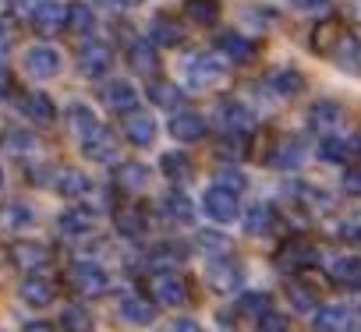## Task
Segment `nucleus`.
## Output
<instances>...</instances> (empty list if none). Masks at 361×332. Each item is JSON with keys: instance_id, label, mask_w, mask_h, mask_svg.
<instances>
[{"instance_id": "nucleus-43", "label": "nucleus", "mask_w": 361, "mask_h": 332, "mask_svg": "<svg viewBox=\"0 0 361 332\" xmlns=\"http://www.w3.org/2000/svg\"><path fill=\"white\" fill-rule=\"evenodd\" d=\"M68 117H71V127H75L78 138H85V134H92V131L99 127V117H96L89 106H71Z\"/></svg>"}, {"instance_id": "nucleus-31", "label": "nucleus", "mask_w": 361, "mask_h": 332, "mask_svg": "<svg viewBox=\"0 0 361 332\" xmlns=\"http://www.w3.org/2000/svg\"><path fill=\"white\" fill-rule=\"evenodd\" d=\"M269 89H273L280 99H294V96L305 92V78H301V71H294V68H280V71L269 75Z\"/></svg>"}, {"instance_id": "nucleus-32", "label": "nucleus", "mask_w": 361, "mask_h": 332, "mask_svg": "<svg viewBox=\"0 0 361 332\" xmlns=\"http://www.w3.org/2000/svg\"><path fill=\"white\" fill-rule=\"evenodd\" d=\"M241 219H245V230H248L252 237H262V234H273V226H276V209L266 205V202H259V205H252Z\"/></svg>"}, {"instance_id": "nucleus-46", "label": "nucleus", "mask_w": 361, "mask_h": 332, "mask_svg": "<svg viewBox=\"0 0 361 332\" xmlns=\"http://www.w3.org/2000/svg\"><path fill=\"white\" fill-rule=\"evenodd\" d=\"M199 248H202L209 258H224V255H231V241H227L224 234H216V230H202V234H199Z\"/></svg>"}, {"instance_id": "nucleus-50", "label": "nucleus", "mask_w": 361, "mask_h": 332, "mask_svg": "<svg viewBox=\"0 0 361 332\" xmlns=\"http://www.w3.org/2000/svg\"><path fill=\"white\" fill-rule=\"evenodd\" d=\"M259 328H262V332H290V321H287L283 314H273V311H269L266 318H259Z\"/></svg>"}, {"instance_id": "nucleus-54", "label": "nucleus", "mask_w": 361, "mask_h": 332, "mask_svg": "<svg viewBox=\"0 0 361 332\" xmlns=\"http://www.w3.org/2000/svg\"><path fill=\"white\" fill-rule=\"evenodd\" d=\"M290 4H294L298 11H326L329 0H290Z\"/></svg>"}, {"instance_id": "nucleus-3", "label": "nucleus", "mask_w": 361, "mask_h": 332, "mask_svg": "<svg viewBox=\"0 0 361 332\" xmlns=\"http://www.w3.org/2000/svg\"><path fill=\"white\" fill-rule=\"evenodd\" d=\"M152 297L163 307H185L192 300L188 297V283L177 276V269H163V272L152 276Z\"/></svg>"}, {"instance_id": "nucleus-49", "label": "nucleus", "mask_w": 361, "mask_h": 332, "mask_svg": "<svg viewBox=\"0 0 361 332\" xmlns=\"http://www.w3.org/2000/svg\"><path fill=\"white\" fill-rule=\"evenodd\" d=\"M216 184H224L227 191H238V195H241V191L248 188V177H245L241 170H231V166H227V170L216 174Z\"/></svg>"}, {"instance_id": "nucleus-5", "label": "nucleus", "mask_w": 361, "mask_h": 332, "mask_svg": "<svg viewBox=\"0 0 361 332\" xmlns=\"http://www.w3.org/2000/svg\"><path fill=\"white\" fill-rule=\"evenodd\" d=\"M206 283H209L216 293H234V290L245 283V269H241V262H234L231 255L209 258V265H206Z\"/></svg>"}, {"instance_id": "nucleus-40", "label": "nucleus", "mask_w": 361, "mask_h": 332, "mask_svg": "<svg viewBox=\"0 0 361 332\" xmlns=\"http://www.w3.org/2000/svg\"><path fill=\"white\" fill-rule=\"evenodd\" d=\"M283 195H287L290 202H298V205H308V209L329 205V198H326L319 188H312V184H287V188H283Z\"/></svg>"}, {"instance_id": "nucleus-30", "label": "nucleus", "mask_w": 361, "mask_h": 332, "mask_svg": "<svg viewBox=\"0 0 361 332\" xmlns=\"http://www.w3.org/2000/svg\"><path fill=\"white\" fill-rule=\"evenodd\" d=\"M343 32H347V29H343L336 18H326V22H322V25H315V32H312V50L329 57V53L336 50V43L343 39Z\"/></svg>"}, {"instance_id": "nucleus-48", "label": "nucleus", "mask_w": 361, "mask_h": 332, "mask_svg": "<svg viewBox=\"0 0 361 332\" xmlns=\"http://www.w3.org/2000/svg\"><path fill=\"white\" fill-rule=\"evenodd\" d=\"M4 145H8L11 152H36V148H39L36 134H29V131H11V134H4Z\"/></svg>"}, {"instance_id": "nucleus-21", "label": "nucleus", "mask_w": 361, "mask_h": 332, "mask_svg": "<svg viewBox=\"0 0 361 332\" xmlns=\"http://www.w3.org/2000/svg\"><path fill=\"white\" fill-rule=\"evenodd\" d=\"M54 191H57L61 198H68V202H82V198L92 195V181H89L82 170H61V174L54 177Z\"/></svg>"}, {"instance_id": "nucleus-56", "label": "nucleus", "mask_w": 361, "mask_h": 332, "mask_svg": "<svg viewBox=\"0 0 361 332\" xmlns=\"http://www.w3.org/2000/svg\"><path fill=\"white\" fill-rule=\"evenodd\" d=\"M22 332H57L54 325H47V321H25L22 325Z\"/></svg>"}, {"instance_id": "nucleus-34", "label": "nucleus", "mask_w": 361, "mask_h": 332, "mask_svg": "<svg viewBox=\"0 0 361 332\" xmlns=\"http://www.w3.org/2000/svg\"><path fill=\"white\" fill-rule=\"evenodd\" d=\"M149 39H152L156 46H177V43H185V29H180L173 18L159 15V18H152V25H149Z\"/></svg>"}, {"instance_id": "nucleus-23", "label": "nucleus", "mask_w": 361, "mask_h": 332, "mask_svg": "<svg viewBox=\"0 0 361 332\" xmlns=\"http://www.w3.org/2000/svg\"><path fill=\"white\" fill-rule=\"evenodd\" d=\"M124 138H128L131 145H138V148H149V145L156 141V120H152L149 113H142V110L128 113V117H124Z\"/></svg>"}, {"instance_id": "nucleus-6", "label": "nucleus", "mask_w": 361, "mask_h": 332, "mask_svg": "<svg viewBox=\"0 0 361 332\" xmlns=\"http://www.w3.org/2000/svg\"><path fill=\"white\" fill-rule=\"evenodd\" d=\"M71 286L82 297H99L110 290V276L99 262H75L71 265Z\"/></svg>"}, {"instance_id": "nucleus-8", "label": "nucleus", "mask_w": 361, "mask_h": 332, "mask_svg": "<svg viewBox=\"0 0 361 332\" xmlns=\"http://www.w3.org/2000/svg\"><path fill=\"white\" fill-rule=\"evenodd\" d=\"M216 124H220L224 134H241V138H245V134L255 131V113H252L245 103L227 99V103L216 106Z\"/></svg>"}, {"instance_id": "nucleus-16", "label": "nucleus", "mask_w": 361, "mask_h": 332, "mask_svg": "<svg viewBox=\"0 0 361 332\" xmlns=\"http://www.w3.org/2000/svg\"><path fill=\"white\" fill-rule=\"evenodd\" d=\"M149 181H152V174H149V166L145 162H121L117 170H114V184L124 191V195H138V191H145L149 188Z\"/></svg>"}, {"instance_id": "nucleus-60", "label": "nucleus", "mask_w": 361, "mask_h": 332, "mask_svg": "<svg viewBox=\"0 0 361 332\" xmlns=\"http://www.w3.org/2000/svg\"><path fill=\"white\" fill-rule=\"evenodd\" d=\"M0 188H4V170H0Z\"/></svg>"}, {"instance_id": "nucleus-58", "label": "nucleus", "mask_w": 361, "mask_h": 332, "mask_svg": "<svg viewBox=\"0 0 361 332\" xmlns=\"http://www.w3.org/2000/svg\"><path fill=\"white\" fill-rule=\"evenodd\" d=\"M354 159H361V134L354 138Z\"/></svg>"}, {"instance_id": "nucleus-13", "label": "nucleus", "mask_w": 361, "mask_h": 332, "mask_svg": "<svg viewBox=\"0 0 361 332\" xmlns=\"http://www.w3.org/2000/svg\"><path fill=\"white\" fill-rule=\"evenodd\" d=\"M25 71L36 78V82H50L61 75V53L54 46H32L25 53Z\"/></svg>"}, {"instance_id": "nucleus-52", "label": "nucleus", "mask_w": 361, "mask_h": 332, "mask_svg": "<svg viewBox=\"0 0 361 332\" xmlns=\"http://www.w3.org/2000/svg\"><path fill=\"white\" fill-rule=\"evenodd\" d=\"M11 46H15V29L8 18H0V53H8Z\"/></svg>"}, {"instance_id": "nucleus-44", "label": "nucleus", "mask_w": 361, "mask_h": 332, "mask_svg": "<svg viewBox=\"0 0 361 332\" xmlns=\"http://www.w3.org/2000/svg\"><path fill=\"white\" fill-rule=\"evenodd\" d=\"M238 311L241 314H248V318H266L273 307H269V293H245L241 300H238Z\"/></svg>"}, {"instance_id": "nucleus-12", "label": "nucleus", "mask_w": 361, "mask_h": 332, "mask_svg": "<svg viewBox=\"0 0 361 332\" xmlns=\"http://www.w3.org/2000/svg\"><path fill=\"white\" fill-rule=\"evenodd\" d=\"M96 223H99L96 209H89V205H71V209H64V212H61V219H57V230H61L64 237L78 241V237L92 234V230H96Z\"/></svg>"}, {"instance_id": "nucleus-38", "label": "nucleus", "mask_w": 361, "mask_h": 332, "mask_svg": "<svg viewBox=\"0 0 361 332\" xmlns=\"http://www.w3.org/2000/svg\"><path fill=\"white\" fill-rule=\"evenodd\" d=\"M354 155V141H347V138H340V134H322V141H319V159H326V162H347Z\"/></svg>"}, {"instance_id": "nucleus-28", "label": "nucleus", "mask_w": 361, "mask_h": 332, "mask_svg": "<svg viewBox=\"0 0 361 332\" xmlns=\"http://www.w3.org/2000/svg\"><path fill=\"white\" fill-rule=\"evenodd\" d=\"M18 110H22L29 120H36V124H54V120H57V106H54L50 96H43V92H25V96L18 99Z\"/></svg>"}, {"instance_id": "nucleus-17", "label": "nucleus", "mask_w": 361, "mask_h": 332, "mask_svg": "<svg viewBox=\"0 0 361 332\" xmlns=\"http://www.w3.org/2000/svg\"><path fill=\"white\" fill-rule=\"evenodd\" d=\"M276 265H280L283 272H305V269L319 265V251H315L312 244L294 241V244H287V248L276 255Z\"/></svg>"}, {"instance_id": "nucleus-37", "label": "nucleus", "mask_w": 361, "mask_h": 332, "mask_svg": "<svg viewBox=\"0 0 361 332\" xmlns=\"http://www.w3.org/2000/svg\"><path fill=\"white\" fill-rule=\"evenodd\" d=\"M92 29H96V11L85 4V0H75V4H68V32L89 36Z\"/></svg>"}, {"instance_id": "nucleus-22", "label": "nucleus", "mask_w": 361, "mask_h": 332, "mask_svg": "<svg viewBox=\"0 0 361 332\" xmlns=\"http://www.w3.org/2000/svg\"><path fill=\"white\" fill-rule=\"evenodd\" d=\"M343 106L340 103H329V99H322V103H315L312 110H308V127L312 131H322V134H333L340 124H343Z\"/></svg>"}, {"instance_id": "nucleus-9", "label": "nucleus", "mask_w": 361, "mask_h": 332, "mask_svg": "<svg viewBox=\"0 0 361 332\" xmlns=\"http://www.w3.org/2000/svg\"><path fill=\"white\" fill-rule=\"evenodd\" d=\"M312 328L315 332H357V314L343 304H326L315 311Z\"/></svg>"}, {"instance_id": "nucleus-59", "label": "nucleus", "mask_w": 361, "mask_h": 332, "mask_svg": "<svg viewBox=\"0 0 361 332\" xmlns=\"http://www.w3.org/2000/svg\"><path fill=\"white\" fill-rule=\"evenodd\" d=\"M121 4H124V8H135V4H142V0H121Z\"/></svg>"}, {"instance_id": "nucleus-18", "label": "nucleus", "mask_w": 361, "mask_h": 332, "mask_svg": "<svg viewBox=\"0 0 361 332\" xmlns=\"http://www.w3.org/2000/svg\"><path fill=\"white\" fill-rule=\"evenodd\" d=\"M329 283L340 290H361V255H340L329 265Z\"/></svg>"}, {"instance_id": "nucleus-47", "label": "nucleus", "mask_w": 361, "mask_h": 332, "mask_svg": "<svg viewBox=\"0 0 361 332\" xmlns=\"http://www.w3.org/2000/svg\"><path fill=\"white\" fill-rule=\"evenodd\" d=\"M287 297H290L294 311H319V293H315V290H308V286L290 283V286H287Z\"/></svg>"}, {"instance_id": "nucleus-26", "label": "nucleus", "mask_w": 361, "mask_h": 332, "mask_svg": "<svg viewBox=\"0 0 361 332\" xmlns=\"http://www.w3.org/2000/svg\"><path fill=\"white\" fill-rule=\"evenodd\" d=\"M188 262V248L185 244H173V241H166V244H156L152 251H149V269L152 272H163V269H177V265H185Z\"/></svg>"}, {"instance_id": "nucleus-11", "label": "nucleus", "mask_w": 361, "mask_h": 332, "mask_svg": "<svg viewBox=\"0 0 361 332\" xmlns=\"http://www.w3.org/2000/svg\"><path fill=\"white\" fill-rule=\"evenodd\" d=\"M11 262L22 272H43L54 262V251L39 241H18V244H11Z\"/></svg>"}, {"instance_id": "nucleus-4", "label": "nucleus", "mask_w": 361, "mask_h": 332, "mask_svg": "<svg viewBox=\"0 0 361 332\" xmlns=\"http://www.w3.org/2000/svg\"><path fill=\"white\" fill-rule=\"evenodd\" d=\"M110 68H114V50L106 43H99V39L82 43V50H78V75L82 78H92V82L106 78Z\"/></svg>"}, {"instance_id": "nucleus-53", "label": "nucleus", "mask_w": 361, "mask_h": 332, "mask_svg": "<svg viewBox=\"0 0 361 332\" xmlns=\"http://www.w3.org/2000/svg\"><path fill=\"white\" fill-rule=\"evenodd\" d=\"M343 191L347 195H361V170H347L343 174Z\"/></svg>"}, {"instance_id": "nucleus-29", "label": "nucleus", "mask_w": 361, "mask_h": 332, "mask_svg": "<svg viewBox=\"0 0 361 332\" xmlns=\"http://www.w3.org/2000/svg\"><path fill=\"white\" fill-rule=\"evenodd\" d=\"M329 57L336 60V68H343V71H350V75H361V39H357V36L343 32V39L336 43V50H333Z\"/></svg>"}, {"instance_id": "nucleus-2", "label": "nucleus", "mask_w": 361, "mask_h": 332, "mask_svg": "<svg viewBox=\"0 0 361 332\" xmlns=\"http://www.w3.org/2000/svg\"><path fill=\"white\" fill-rule=\"evenodd\" d=\"M227 57L216 50V53H195L188 64H185V78H188V85L192 89H199V92H206V89H216L224 78H227Z\"/></svg>"}, {"instance_id": "nucleus-41", "label": "nucleus", "mask_w": 361, "mask_h": 332, "mask_svg": "<svg viewBox=\"0 0 361 332\" xmlns=\"http://www.w3.org/2000/svg\"><path fill=\"white\" fill-rule=\"evenodd\" d=\"M149 99L159 103V106H166V110H173V106L185 103V92H180L177 85H170V82H152L149 85Z\"/></svg>"}, {"instance_id": "nucleus-51", "label": "nucleus", "mask_w": 361, "mask_h": 332, "mask_svg": "<svg viewBox=\"0 0 361 332\" xmlns=\"http://www.w3.org/2000/svg\"><path fill=\"white\" fill-rule=\"evenodd\" d=\"M163 332H202V325H199L195 318H173Z\"/></svg>"}, {"instance_id": "nucleus-14", "label": "nucleus", "mask_w": 361, "mask_h": 332, "mask_svg": "<svg viewBox=\"0 0 361 332\" xmlns=\"http://www.w3.org/2000/svg\"><path fill=\"white\" fill-rule=\"evenodd\" d=\"M18 297H22V304H29V307H50V304L57 300V286H54L47 276L29 272V276L22 279V286H18Z\"/></svg>"}, {"instance_id": "nucleus-10", "label": "nucleus", "mask_w": 361, "mask_h": 332, "mask_svg": "<svg viewBox=\"0 0 361 332\" xmlns=\"http://www.w3.org/2000/svg\"><path fill=\"white\" fill-rule=\"evenodd\" d=\"M82 152H85V159H92V162H114L117 152H121V141H117V134H114L110 127L99 124L92 134L82 138Z\"/></svg>"}, {"instance_id": "nucleus-36", "label": "nucleus", "mask_w": 361, "mask_h": 332, "mask_svg": "<svg viewBox=\"0 0 361 332\" xmlns=\"http://www.w3.org/2000/svg\"><path fill=\"white\" fill-rule=\"evenodd\" d=\"M121 318L131 325H149L156 321V304H149L145 297H124L121 300Z\"/></svg>"}, {"instance_id": "nucleus-45", "label": "nucleus", "mask_w": 361, "mask_h": 332, "mask_svg": "<svg viewBox=\"0 0 361 332\" xmlns=\"http://www.w3.org/2000/svg\"><path fill=\"white\" fill-rule=\"evenodd\" d=\"M61 325H64L68 332H92V314H89L85 307L71 304V307H64V314H61Z\"/></svg>"}, {"instance_id": "nucleus-55", "label": "nucleus", "mask_w": 361, "mask_h": 332, "mask_svg": "<svg viewBox=\"0 0 361 332\" xmlns=\"http://www.w3.org/2000/svg\"><path fill=\"white\" fill-rule=\"evenodd\" d=\"M8 92H11V71H8V64H0V99Z\"/></svg>"}, {"instance_id": "nucleus-57", "label": "nucleus", "mask_w": 361, "mask_h": 332, "mask_svg": "<svg viewBox=\"0 0 361 332\" xmlns=\"http://www.w3.org/2000/svg\"><path fill=\"white\" fill-rule=\"evenodd\" d=\"M350 15L361 22V0H350Z\"/></svg>"}, {"instance_id": "nucleus-20", "label": "nucleus", "mask_w": 361, "mask_h": 332, "mask_svg": "<svg viewBox=\"0 0 361 332\" xmlns=\"http://www.w3.org/2000/svg\"><path fill=\"white\" fill-rule=\"evenodd\" d=\"M216 50H220L231 64H252L255 53H259V46H255L248 36H238V32H224V36L216 39Z\"/></svg>"}, {"instance_id": "nucleus-35", "label": "nucleus", "mask_w": 361, "mask_h": 332, "mask_svg": "<svg viewBox=\"0 0 361 332\" xmlns=\"http://www.w3.org/2000/svg\"><path fill=\"white\" fill-rule=\"evenodd\" d=\"M273 166H280V170H298V166L305 162V145L298 138H283L276 148H273Z\"/></svg>"}, {"instance_id": "nucleus-15", "label": "nucleus", "mask_w": 361, "mask_h": 332, "mask_svg": "<svg viewBox=\"0 0 361 332\" xmlns=\"http://www.w3.org/2000/svg\"><path fill=\"white\" fill-rule=\"evenodd\" d=\"M103 103H106V110H110V113L128 117V113H135V110H138V92H135V85H131V82L117 78V82H110V85L103 89Z\"/></svg>"}, {"instance_id": "nucleus-7", "label": "nucleus", "mask_w": 361, "mask_h": 332, "mask_svg": "<svg viewBox=\"0 0 361 332\" xmlns=\"http://www.w3.org/2000/svg\"><path fill=\"white\" fill-rule=\"evenodd\" d=\"M202 212H206L213 223H234V219H241L238 191H227L224 184L209 188V191H206V198H202Z\"/></svg>"}, {"instance_id": "nucleus-39", "label": "nucleus", "mask_w": 361, "mask_h": 332, "mask_svg": "<svg viewBox=\"0 0 361 332\" xmlns=\"http://www.w3.org/2000/svg\"><path fill=\"white\" fill-rule=\"evenodd\" d=\"M159 166H163L166 181H173V184H185V181H192V159H188L185 152H166Z\"/></svg>"}, {"instance_id": "nucleus-42", "label": "nucleus", "mask_w": 361, "mask_h": 332, "mask_svg": "<svg viewBox=\"0 0 361 332\" xmlns=\"http://www.w3.org/2000/svg\"><path fill=\"white\" fill-rule=\"evenodd\" d=\"M185 15H188L192 22H199V25H213V22L220 18V4H216V0H188Z\"/></svg>"}, {"instance_id": "nucleus-24", "label": "nucleus", "mask_w": 361, "mask_h": 332, "mask_svg": "<svg viewBox=\"0 0 361 332\" xmlns=\"http://www.w3.org/2000/svg\"><path fill=\"white\" fill-rule=\"evenodd\" d=\"M170 134L177 141H202L206 138V120L199 113H192V110H177L170 117Z\"/></svg>"}, {"instance_id": "nucleus-25", "label": "nucleus", "mask_w": 361, "mask_h": 332, "mask_svg": "<svg viewBox=\"0 0 361 332\" xmlns=\"http://www.w3.org/2000/svg\"><path fill=\"white\" fill-rule=\"evenodd\" d=\"M36 209L25 205V202H8L0 209V230H11V234H22V230H32L36 226Z\"/></svg>"}, {"instance_id": "nucleus-1", "label": "nucleus", "mask_w": 361, "mask_h": 332, "mask_svg": "<svg viewBox=\"0 0 361 332\" xmlns=\"http://www.w3.org/2000/svg\"><path fill=\"white\" fill-rule=\"evenodd\" d=\"M22 15L39 36H57L68 29V8L57 0H22Z\"/></svg>"}, {"instance_id": "nucleus-19", "label": "nucleus", "mask_w": 361, "mask_h": 332, "mask_svg": "<svg viewBox=\"0 0 361 332\" xmlns=\"http://www.w3.org/2000/svg\"><path fill=\"white\" fill-rule=\"evenodd\" d=\"M159 216H163L170 226H192L195 209H192V202H188L185 191H170V195L159 202Z\"/></svg>"}, {"instance_id": "nucleus-27", "label": "nucleus", "mask_w": 361, "mask_h": 332, "mask_svg": "<svg viewBox=\"0 0 361 332\" xmlns=\"http://www.w3.org/2000/svg\"><path fill=\"white\" fill-rule=\"evenodd\" d=\"M128 64L138 71V75H156L159 71V53H156V43L152 39H135L128 46Z\"/></svg>"}, {"instance_id": "nucleus-33", "label": "nucleus", "mask_w": 361, "mask_h": 332, "mask_svg": "<svg viewBox=\"0 0 361 332\" xmlns=\"http://www.w3.org/2000/svg\"><path fill=\"white\" fill-rule=\"evenodd\" d=\"M117 230L124 241H145L149 237V216L142 209H124L117 212Z\"/></svg>"}]
</instances>
